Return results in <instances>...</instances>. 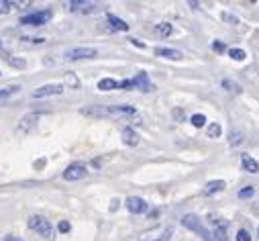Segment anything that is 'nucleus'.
<instances>
[{"label": "nucleus", "instance_id": "f257e3e1", "mask_svg": "<svg viewBox=\"0 0 259 241\" xmlns=\"http://www.w3.org/2000/svg\"><path fill=\"white\" fill-rule=\"evenodd\" d=\"M82 112L88 114V116H128V114H135V108L126 106V104H120V106H90V108H84Z\"/></svg>", "mask_w": 259, "mask_h": 241}, {"label": "nucleus", "instance_id": "f03ea898", "mask_svg": "<svg viewBox=\"0 0 259 241\" xmlns=\"http://www.w3.org/2000/svg\"><path fill=\"white\" fill-rule=\"evenodd\" d=\"M29 227H31L33 231H37L43 239L53 241V227H51V223H49L47 219H43V217H31V219H29Z\"/></svg>", "mask_w": 259, "mask_h": 241}, {"label": "nucleus", "instance_id": "7ed1b4c3", "mask_svg": "<svg viewBox=\"0 0 259 241\" xmlns=\"http://www.w3.org/2000/svg\"><path fill=\"white\" fill-rule=\"evenodd\" d=\"M182 225L184 227H188V229H192L194 233H198L204 241H212V237H210V231L198 221V217H194V215H186L184 219H182Z\"/></svg>", "mask_w": 259, "mask_h": 241}, {"label": "nucleus", "instance_id": "20e7f679", "mask_svg": "<svg viewBox=\"0 0 259 241\" xmlns=\"http://www.w3.org/2000/svg\"><path fill=\"white\" fill-rule=\"evenodd\" d=\"M49 19H51V11H39V13H31V15L21 17V25L39 27V25H45Z\"/></svg>", "mask_w": 259, "mask_h": 241}, {"label": "nucleus", "instance_id": "39448f33", "mask_svg": "<svg viewBox=\"0 0 259 241\" xmlns=\"http://www.w3.org/2000/svg\"><path fill=\"white\" fill-rule=\"evenodd\" d=\"M96 49L92 47H76V49H70L66 53V59H70V62H76V59H90V57H96Z\"/></svg>", "mask_w": 259, "mask_h": 241}, {"label": "nucleus", "instance_id": "423d86ee", "mask_svg": "<svg viewBox=\"0 0 259 241\" xmlns=\"http://www.w3.org/2000/svg\"><path fill=\"white\" fill-rule=\"evenodd\" d=\"M86 174H88V170H86L84 164H72V166L66 168V172H63V178L72 182V180H80V178H84Z\"/></svg>", "mask_w": 259, "mask_h": 241}, {"label": "nucleus", "instance_id": "0eeeda50", "mask_svg": "<svg viewBox=\"0 0 259 241\" xmlns=\"http://www.w3.org/2000/svg\"><path fill=\"white\" fill-rule=\"evenodd\" d=\"M212 227H214V233L210 235V237H214L217 241H227L229 239V221H225V219H217V221H212Z\"/></svg>", "mask_w": 259, "mask_h": 241}, {"label": "nucleus", "instance_id": "6e6552de", "mask_svg": "<svg viewBox=\"0 0 259 241\" xmlns=\"http://www.w3.org/2000/svg\"><path fill=\"white\" fill-rule=\"evenodd\" d=\"M171 233V229L169 227H157V229H153V231H145V233H141V241H159V239H163V237H167Z\"/></svg>", "mask_w": 259, "mask_h": 241}, {"label": "nucleus", "instance_id": "1a4fd4ad", "mask_svg": "<svg viewBox=\"0 0 259 241\" xmlns=\"http://www.w3.org/2000/svg\"><path fill=\"white\" fill-rule=\"evenodd\" d=\"M63 92V86L59 84H45L41 88H37L33 92V98H43V96H51V94H61Z\"/></svg>", "mask_w": 259, "mask_h": 241}, {"label": "nucleus", "instance_id": "9d476101", "mask_svg": "<svg viewBox=\"0 0 259 241\" xmlns=\"http://www.w3.org/2000/svg\"><path fill=\"white\" fill-rule=\"evenodd\" d=\"M126 209L131 213H135V215H141V213L147 211V203L143 198H139V196H128L126 198Z\"/></svg>", "mask_w": 259, "mask_h": 241}, {"label": "nucleus", "instance_id": "9b49d317", "mask_svg": "<svg viewBox=\"0 0 259 241\" xmlns=\"http://www.w3.org/2000/svg\"><path fill=\"white\" fill-rule=\"evenodd\" d=\"M133 86H135V88H141L143 92H151V90H153V84L149 82V78H147V74H145V72H139V74L135 76Z\"/></svg>", "mask_w": 259, "mask_h": 241}, {"label": "nucleus", "instance_id": "f8f14e48", "mask_svg": "<svg viewBox=\"0 0 259 241\" xmlns=\"http://www.w3.org/2000/svg\"><path fill=\"white\" fill-rule=\"evenodd\" d=\"M39 116H41V112H31V114L23 116V118H21V125H19V131L23 133V131L31 129V127L35 125V120H39Z\"/></svg>", "mask_w": 259, "mask_h": 241}, {"label": "nucleus", "instance_id": "ddd939ff", "mask_svg": "<svg viewBox=\"0 0 259 241\" xmlns=\"http://www.w3.org/2000/svg\"><path fill=\"white\" fill-rule=\"evenodd\" d=\"M70 11L72 13H94L96 5H92V3H70Z\"/></svg>", "mask_w": 259, "mask_h": 241}, {"label": "nucleus", "instance_id": "4468645a", "mask_svg": "<svg viewBox=\"0 0 259 241\" xmlns=\"http://www.w3.org/2000/svg\"><path fill=\"white\" fill-rule=\"evenodd\" d=\"M155 53L159 55V57H167V59H176V62H178V59H182L184 55L178 51V49H167V47H157L155 49Z\"/></svg>", "mask_w": 259, "mask_h": 241}, {"label": "nucleus", "instance_id": "2eb2a0df", "mask_svg": "<svg viewBox=\"0 0 259 241\" xmlns=\"http://www.w3.org/2000/svg\"><path fill=\"white\" fill-rule=\"evenodd\" d=\"M225 186H227L225 180H212V182H208L206 188H204V196H210V194H214V192H221Z\"/></svg>", "mask_w": 259, "mask_h": 241}, {"label": "nucleus", "instance_id": "dca6fc26", "mask_svg": "<svg viewBox=\"0 0 259 241\" xmlns=\"http://www.w3.org/2000/svg\"><path fill=\"white\" fill-rule=\"evenodd\" d=\"M122 141H124L126 145H137V143H139V135H137L131 127H126V129L122 131Z\"/></svg>", "mask_w": 259, "mask_h": 241}, {"label": "nucleus", "instance_id": "f3484780", "mask_svg": "<svg viewBox=\"0 0 259 241\" xmlns=\"http://www.w3.org/2000/svg\"><path fill=\"white\" fill-rule=\"evenodd\" d=\"M241 162H243V168H245V170H249L251 174H255V172H259V164H257V162H255V159H253L251 155H247V153H243V155H241Z\"/></svg>", "mask_w": 259, "mask_h": 241}, {"label": "nucleus", "instance_id": "a211bd4d", "mask_svg": "<svg viewBox=\"0 0 259 241\" xmlns=\"http://www.w3.org/2000/svg\"><path fill=\"white\" fill-rule=\"evenodd\" d=\"M106 21H108V25H110L112 29H116V31H126V29H128V25H126L124 21L116 19L114 15H108V17H106Z\"/></svg>", "mask_w": 259, "mask_h": 241}, {"label": "nucleus", "instance_id": "6ab92c4d", "mask_svg": "<svg viewBox=\"0 0 259 241\" xmlns=\"http://www.w3.org/2000/svg\"><path fill=\"white\" fill-rule=\"evenodd\" d=\"M171 31H174V29H171V25H169V23H159V25L155 27V33H157V35H161V37H169V35H171Z\"/></svg>", "mask_w": 259, "mask_h": 241}, {"label": "nucleus", "instance_id": "aec40b11", "mask_svg": "<svg viewBox=\"0 0 259 241\" xmlns=\"http://www.w3.org/2000/svg\"><path fill=\"white\" fill-rule=\"evenodd\" d=\"M98 88L100 90H112V88H118V82L116 80H110V78H104L98 82Z\"/></svg>", "mask_w": 259, "mask_h": 241}, {"label": "nucleus", "instance_id": "412c9836", "mask_svg": "<svg viewBox=\"0 0 259 241\" xmlns=\"http://www.w3.org/2000/svg\"><path fill=\"white\" fill-rule=\"evenodd\" d=\"M243 139H245V133H243V131H233L231 137H229V143L235 147V145H241Z\"/></svg>", "mask_w": 259, "mask_h": 241}, {"label": "nucleus", "instance_id": "4be33fe9", "mask_svg": "<svg viewBox=\"0 0 259 241\" xmlns=\"http://www.w3.org/2000/svg\"><path fill=\"white\" fill-rule=\"evenodd\" d=\"M192 125L194 127H204L206 125V116L204 114H194L192 116Z\"/></svg>", "mask_w": 259, "mask_h": 241}, {"label": "nucleus", "instance_id": "5701e85b", "mask_svg": "<svg viewBox=\"0 0 259 241\" xmlns=\"http://www.w3.org/2000/svg\"><path fill=\"white\" fill-rule=\"evenodd\" d=\"M223 88H227L231 92H241V86L237 82H233V80H223Z\"/></svg>", "mask_w": 259, "mask_h": 241}, {"label": "nucleus", "instance_id": "b1692460", "mask_svg": "<svg viewBox=\"0 0 259 241\" xmlns=\"http://www.w3.org/2000/svg\"><path fill=\"white\" fill-rule=\"evenodd\" d=\"M19 90V86H11V88H0V100H5V98H9L11 94H15Z\"/></svg>", "mask_w": 259, "mask_h": 241}, {"label": "nucleus", "instance_id": "393cba45", "mask_svg": "<svg viewBox=\"0 0 259 241\" xmlns=\"http://www.w3.org/2000/svg\"><path fill=\"white\" fill-rule=\"evenodd\" d=\"M229 55H231L233 59H237V62H241V59H245V57H247L243 49H229Z\"/></svg>", "mask_w": 259, "mask_h": 241}, {"label": "nucleus", "instance_id": "a878e982", "mask_svg": "<svg viewBox=\"0 0 259 241\" xmlns=\"http://www.w3.org/2000/svg\"><path fill=\"white\" fill-rule=\"evenodd\" d=\"M253 194H255V188H253V186H245V188L239 192V198H243V200H245V198H251Z\"/></svg>", "mask_w": 259, "mask_h": 241}, {"label": "nucleus", "instance_id": "bb28decb", "mask_svg": "<svg viewBox=\"0 0 259 241\" xmlns=\"http://www.w3.org/2000/svg\"><path fill=\"white\" fill-rule=\"evenodd\" d=\"M208 135H210V137H219V135H221V125H219V123H212V125L208 127Z\"/></svg>", "mask_w": 259, "mask_h": 241}, {"label": "nucleus", "instance_id": "cd10ccee", "mask_svg": "<svg viewBox=\"0 0 259 241\" xmlns=\"http://www.w3.org/2000/svg\"><path fill=\"white\" fill-rule=\"evenodd\" d=\"M237 241H251V235H249V231L241 229V231L237 233Z\"/></svg>", "mask_w": 259, "mask_h": 241}, {"label": "nucleus", "instance_id": "c85d7f7f", "mask_svg": "<svg viewBox=\"0 0 259 241\" xmlns=\"http://www.w3.org/2000/svg\"><path fill=\"white\" fill-rule=\"evenodd\" d=\"M9 9H13V3H3V0H0V15L9 13Z\"/></svg>", "mask_w": 259, "mask_h": 241}, {"label": "nucleus", "instance_id": "c756f323", "mask_svg": "<svg viewBox=\"0 0 259 241\" xmlns=\"http://www.w3.org/2000/svg\"><path fill=\"white\" fill-rule=\"evenodd\" d=\"M57 229H59L61 233H68V231H70V223H68V221H59Z\"/></svg>", "mask_w": 259, "mask_h": 241}, {"label": "nucleus", "instance_id": "7c9ffc66", "mask_svg": "<svg viewBox=\"0 0 259 241\" xmlns=\"http://www.w3.org/2000/svg\"><path fill=\"white\" fill-rule=\"evenodd\" d=\"M9 64L15 66V68H25V62H23V59H15V57H13V59H9Z\"/></svg>", "mask_w": 259, "mask_h": 241}, {"label": "nucleus", "instance_id": "2f4dec72", "mask_svg": "<svg viewBox=\"0 0 259 241\" xmlns=\"http://www.w3.org/2000/svg\"><path fill=\"white\" fill-rule=\"evenodd\" d=\"M223 19H225L227 23H233V25L237 23V17H233V15H229V13H223Z\"/></svg>", "mask_w": 259, "mask_h": 241}, {"label": "nucleus", "instance_id": "473e14b6", "mask_svg": "<svg viewBox=\"0 0 259 241\" xmlns=\"http://www.w3.org/2000/svg\"><path fill=\"white\" fill-rule=\"evenodd\" d=\"M212 49H214V51H225L223 41H214V43H212Z\"/></svg>", "mask_w": 259, "mask_h": 241}, {"label": "nucleus", "instance_id": "72a5a7b5", "mask_svg": "<svg viewBox=\"0 0 259 241\" xmlns=\"http://www.w3.org/2000/svg\"><path fill=\"white\" fill-rule=\"evenodd\" d=\"M174 116H176L178 120H184V118H186V114H184L180 108H176V110H174Z\"/></svg>", "mask_w": 259, "mask_h": 241}, {"label": "nucleus", "instance_id": "f704fd0d", "mask_svg": "<svg viewBox=\"0 0 259 241\" xmlns=\"http://www.w3.org/2000/svg\"><path fill=\"white\" fill-rule=\"evenodd\" d=\"M5 241H23V239H19V237H13V235H7V237H5Z\"/></svg>", "mask_w": 259, "mask_h": 241}, {"label": "nucleus", "instance_id": "c9c22d12", "mask_svg": "<svg viewBox=\"0 0 259 241\" xmlns=\"http://www.w3.org/2000/svg\"><path fill=\"white\" fill-rule=\"evenodd\" d=\"M131 43H133V45H137V47H145V45H143L141 41H137V39H131Z\"/></svg>", "mask_w": 259, "mask_h": 241}, {"label": "nucleus", "instance_id": "e433bc0d", "mask_svg": "<svg viewBox=\"0 0 259 241\" xmlns=\"http://www.w3.org/2000/svg\"><path fill=\"white\" fill-rule=\"evenodd\" d=\"M257 235H259V229H257Z\"/></svg>", "mask_w": 259, "mask_h": 241}]
</instances>
